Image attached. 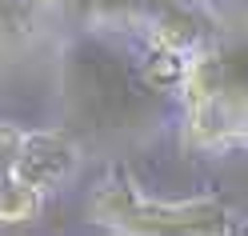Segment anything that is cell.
Here are the masks:
<instances>
[{
    "mask_svg": "<svg viewBox=\"0 0 248 236\" xmlns=\"http://www.w3.org/2000/svg\"><path fill=\"white\" fill-rule=\"evenodd\" d=\"M40 204H44V192H40V188L4 176V188H0V220H4V224L36 220V216H40Z\"/></svg>",
    "mask_w": 248,
    "mask_h": 236,
    "instance_id": "277c9868",
    "label": "cell"
},
{
    "mask_svg": "<svg viewBox=\"0 0 248 236\" xmlns=\"http://www.w3.org/2000/svg\"><path fill=\"white\" fill-rule=\"evenodd\" d=\"M0 140H4V176L40 188L44 196L72 180L80 164V148L64 132H24L16 124H4Z\"/></svg>",
    "mask_w": 248,
    "mask_h": 236,
    "instance_id": "3957f363",
    "label": "cell"
},
{
    "mask_svg": "<svg viewBox=\"0 0 248 236\" xmlns=\"http://www.w3.org/2000/svg\"><path fill=\"white\" fill-rule=\"evenodd\" d=\"M204 24L180 84L184 148L248 152V0H200Z\"/></svg>",
    "mask_w": 248,
    "mask_h": 236,
    "instance_id": "6da1fadb",
    "label": "cell"
},
{
    "mask_svg": "<svg viewBox=\"0 0 248 236\" xmlns=\"http://www.w3.org/2000/svg\"><path fill=\"white\" fill-rule=\"evenodd\" d=\"M88 220L96 228L120 236H220L236 232V224L224 200L200 196V200H152L136 188L132 176H112L88 196Z\"/></svg>",
    "mask_w": 248,
    "mask_h": 236,
    "instance_id": "7a4b0ae2",
    "label": "cell"
}]
</instances>
